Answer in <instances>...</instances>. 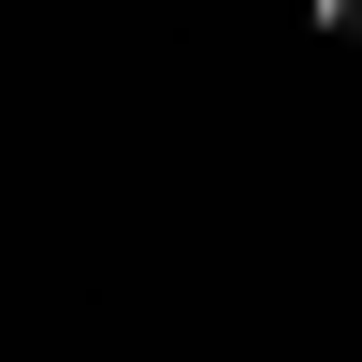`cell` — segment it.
I'll return each instance as SVG.
<instances>
[{
  "label": "cell",
  "instance_id": "cell-1",
  "mask_svg": "<svg viewBox=\"0 0 362 362\" xmlns=\"http://www.w3.org/2000/svg\"><path fill=\"white\" fill-rule=\"evenodd\" d=\"M305 15H319V29H362V0H305Z\"/></svg>",
  "mask_w": 362,
  "mask_h": 362
}]
</instances>
